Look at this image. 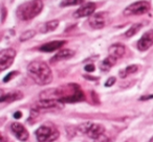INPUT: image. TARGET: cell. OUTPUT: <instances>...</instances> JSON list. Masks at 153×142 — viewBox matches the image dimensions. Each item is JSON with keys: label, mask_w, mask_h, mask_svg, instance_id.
Masks as SVG:
<instances>
[{"label": "cell", "mask_w": 153, "mask_h": 142, "mask_svg": "<svg viewBox=\"0 0 153 142\" xmlns=\"http://www.w3.org/2000/svg\"><path fill=\"white\" fill-rule=\"evenodd\" d=\"M84 2V0H63L61 2V7H72V5H79Z\"/></svg>", "instance_id": "cell-21"}, {"label": "cell", "mask_w": 153, "mask_h": 142, "mask_svg": "<svg viewBox=\"0 0 153 142\" xmlns=\"http://www.w3.org/2000/svg\"><path fill=\"white\" fill-rule=\"evenodd\" d=\"M23 98V94L20 91H14L11 93L7 94H2L1 98H0V102H13L16 100H19Z\"/></svg>", "instance_id": "cell-15"}, {"label": "cell", "mask_w": 153, "mask_h": 142, "mask_svg": "<svg viewBox=\"0 0 153 142\" xmlns=\"http://www.w3.org/2000/svg\"><path fill=\"white\" fill-rule=\"evenodd\" d=\"M115 81H117V79L114 77H109L106 81V83H105V87H111V86H113L115 84Z\"/></svg>", "instance_id": "cell-24"}, {"label": "cell", "mask_w": 153, "mask_h": 142, "mask_svg": "<svg viewBox=\"0 0 153 142\" xmlns=\"http://www.w3.org/2000/svg\"><path fill=\"white\" fill-rule=\"evenodd\" d=\"M36 137L39 142H53L59 138L60 133L55 125L43 124L36 131Z\"/></svg>", "instance_id": "cell-3"}, {"label": "cell", "mask_w": 153, "mask_h": 142, "mask_svg": "<svg viewBox=\"0 0 153 142\" xmlns=\"http://www.w3.org/2000/svg\"><path fill=\"white\" fill-rule=\"evenodd\" d=\"M60 22L59 20H51V21H47L43 24L40 27V32L42 34H46V32H53L55 29H57V27L59 26Z\"/></svg>", "instance_id": "cell-16"}, {"label": "cell", "mask_w": 153, "mask_h": 142, "mask_svg": "<svg viewBox=\"0 0 153 142\" xmlns=\"http://www.w3.org/2000/svg\"><path fill=\"white\" fill-rule=\"evenodd\" d=\"M106 13H99L90 16L88 19V23L94 29H101L106 25Z\"/></svg>", "instance_id": "cell-8"}, {"label": "cell", "mask_w": 153, "mask_h": 142, "mask_svg": "<svg viewBox=\"0 0 153 142\" xmlns=\"http://www.w3.org/2000/svg\"><path fill=\"white\" fill-rule=\"evenodd\" d=\"M11 129L13 131L14 135L17 137L18 140L20 141H26L30 137V134H28L27 129L21 124V123H18V122H15V123H12L11 125Z\"/></svg>", "instance_id": "cell-10"}, {"label": "cell", "mask_w": 153, "mask_h": 142, "mask_svg": "<svg viewBox=\"0 0 153 142\" xmlns=\"http://www.w3.org/2000/svg\"><path fill=\"white\" fill-rule=\"evenodd\" d=\"M21 117H22V113H21V112H19V111H18V112H15V113H14V118L20 119Z\"/></svg>", "instance_id": "cell-27"}, {"label": "cell", "mask_w": 153, "mask_h": 142, "mask_svg": "<svg viewBox=\"0 0 153 142\" xmlns=\"http://www.w3.org/2000/svg\"><path fill=\"white\" fill-rule=\"evenodd\" d=\"M150 142H153V137L151 138V140H150Z\"/></svg>", "instance_id": "cell-30"}, {"label": "cell", "mask_w": 153, "mask_h": 142, "mask_svg": "<svg viewBox=\"0 0 153 142\" xmlns=\"http://www.w3.org/2000/svg\"><path fill=\"white\" fill-rule=\"evenodd\" d=\"M153 98V95H146V96H142L140 98V100H148V99H151Z\"/></svg>", "instance_id": "cell-28"}, {"label": "cell", "mask_w": 153, "mask_h": 142, "mask_svg": "<svg viewBox=\"0 0 153 142\" xmlns=\"http://www.w3.org/2000/svg\"><path fill=\"white\" fill-rule=\"evenodd\" d=\"M137 70H138L137 65H130V66H128V67H126L125 69L120 71V77H121L122 79H125V77H127L128 75L135 73Z\"/></svg>", "instance_id": "cell-18"}, {"label": "cell", "mask_w": 153, "mask_h": 142, "mask_svg": "<svg viewBox=\"0 0 153 142\" xmlns=\"http://www.w3.org/2000/svg\"><path fill=\"white\" fill-rule=\"evenodd\" d=\"M85 71H87V72H92V71H94V66L92 65V64L86 65L85 66Z\"/></svg>", "instance_id": "cell-25"}, {"label": "cell", "mask_w": 153, "mask_h": 142, "mask_svg": "<svg viewBox=\"0 0 153 142\" xmlns=\"http://www.w3.org/2000/svg\"><path fill=\"white\" fill-rule=\"evenodd\" d=\"M65 43V41H53V42H48L46 44L40 46L39 50L43 51V52H51V51H55L57 49L61 48Z\"/></svg>", "instance_id": "cell-14"}, {"label": "cell", "mask_w": 153, "mask_h": 142, "mask_svg": "<svg viewBox=\"0 0 153 142\" xmlns=\"http://www.w3.org/2000/svg\"><path fill=\"white\" fill-rule=\"evenodd\" d=\"M35 36H36V32L33 29H30V30H26V32H22L19 40H20V42H25V41H28L32 38H34Z\"/></svg>", "instance_id": "cell-20"}, {"label": "cell", "mask_w": 153, "mask_h": 142, "mask_svg": "<svg viewBox=\"0 0 153 142\" xmlns=\"http://www.w3.org/2000/svg\"><path fill=\"white\" fill-rule=\"evenodd\" d=\"M117 61V60L115 59V57H111V55H108V57H107L106 59L102 62V64H101V66H100L101 70H102V71H104V72L109 71V70H110L111 68L115 65Z\"/></svg>", "instance_id": "cell-17"}, {"label": "cell", "mask_w": 153, "mask_h": 142, "mask_svg": "<svg viewBox=\"0 0 153 142\" xmlns=\"http://www.w3.org/2000/svg\"><path fill=\"white\" fill-rule=\"evenodd\" d=\"M17 74H18L17 71H12V72H10L7 77H4V79H3V83H7V82H10L11 79H13Z\"/></svg>", "instance_id": "cell-23"}, {"label": "cell", "mask_w": 153, "mask_h": 142, "mask_svg": "<svg viewBox=\"0 0 153 142\" xmlns=\"http://www.w3.org/2000/svg\"><path fill=\"white\" fill-rule=\"evenodd\" d=\"M142 27H143V24H140V23L133 24V25L130 26L129 29H128L127 32H125V37H126V38H131V37H133L134 35L137 34Z\"/></svg>", "instance_id": "cell-19"}, {"label": "cell", "mask_w": 153, "mask_h": 142, "mask_svg": "<svg viewBox=\"0 0 153 142\" xmlns=\"http://www.w3.org/2000/svg\"><path fill=\"white\" fill-rule=\"evenodd\" d=\"M126 52V48L123 44H120V43H117V44H113L109 47V55L115 57L117 60L121 59Z\"/></svg>", "instance_id": "cell-13"}, {"label": "cell", "mask_w": 153, "mask_h": 142, "mask_svg": "<svg viewBox=\"0 0 153 142\" xmlns=\"http://www.w3.org/2000/svg\"><path fill=\"white\" fill-rule=\"evenodd\" d=\"M27 72L37 85L45 86L53 82V72L49 66L43 61L30 62L27 66Z\"/></svg>", "instance_id": "cell-1"}, {"label": "cell", "mask_w": 153, "mask_h": 142, "mask_svg": "<svg viewBox=\"0 0 153 142\" xmlns=\"http://www.w3.org/2000/svg\"><path fill=\"white\" fill-rule=\"evenodd\" d=\"M94 11H96V4L92 2H88L76 10L74 14V18L90 17V16H92V14L94 13Z\"/></svg>", "instance_id": "cell-9"}, {"label": "cell", "mask_w": 153, "mask_h": 142, "mask_svg": "<svg viewBox=\"0 0 153 142\" xmlns=\"http://www.w3.org/2000/svg\"><path fill=\"white\" fill-rule=\"evenodd\" d=\"M43 7L44 4L42 0H30L18 7L16 15L21 21H30L42 12Z\"/></svg>", "instance_id": "cell-2"}, {"label": "cell", "mask_w": 153, "mask_h": 142, "mask_svg": "<svg viewBox=\"0 0 153 142\" xmlns=\"http://www.w3.org/2000/svg\"><path fill=\"white\" fill-rule=\"evenodd\" d=\"M92 122H85V123H82V124L79 125V127H78V129H79L80 132H81L82 134H87L88 129H89V127H91Z\"/></svg>", "instance_id": "cell-22"}, {"label": "cell", "mask_w": 153, "mask_h": 142, "mask_svg": "<svg viewBox=\"0 0 153 142\" xmlns=\"http://www.w3.org/2000/svg\"><path fill=\"white\" fill-rule=\"evenodd\" d=\"M16 57V51L13 48L2 49L0 51V71H4L13 64Z\"/></svg>", "instance_id": "cell-5"}, {"label": "cell", "mask_w": 153, "mask_h": 142, "mask_svg": "<svg viewBox=\"0 0 153 142\" xmlns=\"http://www.w3.org/2000/svg\"><path fill=\"white\" fill-rule=\"evenodd\" d=\"M105 132V127L102 124H99V123H92L91 127H89L87 132V136L91 139H99L101 136H103Z\"/></svg>", "instance_id": "cell-11"}, {"label": "cell", "mask_w": 153, "mask_h": 142, "mask_svg": "<svg viewBox=\"0 0 153 142\" xmlns=\"http://www.w3.org/2000/svg\"><path fill=\"white\" fill-rule=\"evenodd\" d=\"M74 55V51L71 49H61L59 52H57L51 60V63H57L60 61H64V60H68Z\"/></svg>", "instance_id": "cell-12"}, {"label": "cell", "mask_w": 153, "mask_h": 142, "mask_svg": "<svg viewBox=\"0 0 153 142\" xmlns=\"http://www.w3.org/2000/svg\"><path fill=\"white\" fill-rule=\"evenodd\" d=\"M1 12H2V19H1V23H4L5 18H7V10H5L4 7H2V10H1Z\"/></svg>", "instance_id": "cell-26"}, {"label": "cell", "mask_w": 153, "mask_h": 142, "mask_svg": "<svg viewBox=\"0 0 153 142\" xmlns=\"http://www.w3.org/2000/svg\"><path fill=\"white\" fill-rule=\"evenodd\" d=\"M63 102L57 99H41L36 104L37 110H51V109H62Z\"/></svg>", "instance_id": "cell-6"}, {"label": "cell", "mask_w": 153, "mask_h": 142, "mask_svg": "<svg viewBox=\"0 0 153 142\" xmlns=\"http://www.w3.org/2000/svg\"><path fill=\"white\" fill-rule=\"evenodd\" d=\"M150 10V3L146 0H140L134 3H131L124 10V15L125 16H137L144 15L148 13Z\"/></svg>", "instance_id": "cell-4"}, {"label": "cell", "mask_w": 153, "mask_h": 142, "mask_svg": "<svg viewBox=\"0 0 153 142\" xmlns=\"http://www.w3.org/2000/svg\"><path fill=\"white\" fill-rule=\"evenodd\" d=\"M153 45V30H148L143 35L137 42V48L140 51H146Z\"/></svg>", "instance_id": "cell-7"}, {"label": "cell", "mask_w": 153, "mask_h": 142, "mask_svg": "<svg viewBox=\"0 0 153 142\" xmlns=\"http://www.w3.org/2000/svg\"><path fill=\"white\" fill-rule=\"evenodd\" d=\"M1 142H5V138H4V136H1Z\"/></svg>", "instance_id": "cell-29"}]
</instances>
